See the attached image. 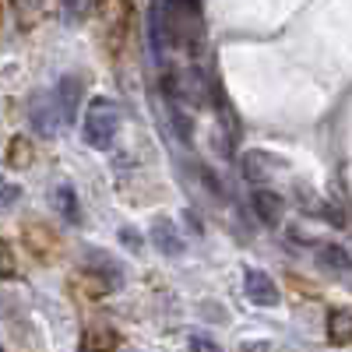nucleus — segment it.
<instances>
[{"instance_id": "f257e3e1", "label": "nucleus", "mask_w": 352, "mask_h": 352, "mask_svg": "<svg viewBox=\"0 0 352 352\" xmlns=\"http://www.w3.org/2000/svg\"><path fill=\"white\" fill-rule=\"evenodd\" d=\"M116 131H120V106L109 102V99H92L88 102V113H85V124H81V138L88 148H99L106 152Z\"/></svg>"}, {"instance_id": "f03ea898", "label": "nucleus", "mask_w": 352, "mask_h": 352, "mask_svg": "<svg viewBox=\"0 0 352 352\" xmlns=\"http://www.w3.org/2000/svg\"><path fill=\"white\" fill-rule=\"evenodd\" d=\"M28 120H32V127H36L43 138H50V134L60 131L64 116H60V106H56V96H53V92H36L32 99H28Z\"/></svg>"}, {"instance_id": "7ed1b4c3", "label": "nucleus", "mask_w": 352, "mask_h": 352, "mask_svg": "<svg viewBox=\"0 0 352 352\" xmlns=\"http://www.w3.org/2000/svg\"><path fill=\"white\" fill-rule=\"evenodd\" d=\"M243 292H247V300L257 303V307H275V303H278V289H275L272 275H264V272H257V268L247 272Z\"/></svg>"}, {"instance_id": "20e7f679", "label": "nucleus", "mask_w": 352, "mask_h": 352, "mask_svg": "<svg viewBox=\"0 0 352 352\" xmlns=\"http://www.w3.org/2000/svg\"><path fill=\"white\" fill-rule=\"evenodd\" d=\"M53 96H56V106H60L64 124H74V116H78V96H81V81H78L74 74H64Z\"/></svg>"}, {"instance_id": "39448f33", "label": "nucleus", "mask_w": 352, "mask_h": 352, "mask_svg": "<svg viewBox=\"0 0 352 352\" xmlns=\"http://www.w3.org/2000/svg\"><path fill=\"white\" fill-rule=\"evenodd\" d=\"M272 169H278V159L268 155V152L250 148V152L243 155V173H247V180H268Z\"/></svg>"}, {"instance_id": "423d86ee", "label": "nucleus", "mask_w": 352, "mask_h": 352, "mask_svg": "<svg viewBox=\"0 0 352 352\" xmlns=\"http://www.w3.org/2000/svg\"><path fill=\"white\" fill-rule=\"evenodd\" d=\"M152 240H155V247H159L162 254H169V257H180V254H184V240L176 236V226H173V222H155Z\"/></svg>"}, {"instance_id": "0eeeda50", "label": "nucleus", "mask_w": 352, "mask_h": 352, "mask_svg": "<svg viewBox=\"0 0 352 352\" xmlns=\"http://www.w3.org/2000/svg\"><path fill=\"white\" fill-rule=\"evenodd\" d=\"M254 212L268 226H278V219H282V197L272 194V190H257L254 194Z\"/></svg>"}, {"instance_id": "6e6552de", "label": "nucleus", "mask_w": 352, "mask_h": 352, "mask_svg": "<svg viewBox=\"0 0 352 352\" xmlns=\"http://www.w3.org/2000/svg\"><path fill=\"white\" fill-rule=\"evenodd\" d=\"M320 261H324L328 268H335V272H352V254L345 247H335V243L320 247Z\"/></svg>"}, {"instance_id": "1a4fd4ad", "label": "nucleus", "mask_w": 352, "mask_h": 352, "mask_svg": "<svg viewBox=\"0 0 352 352\" xmlns=\"http://www.w3.org/2000/svg\"><path fill=\"white\" fill-rule=\"evenodd\" d=\"M197 4H201V0H166V14H169L173 25L180 21V18L194 21L197 18Z\"/></svg>"}, {"instance_id": "9d476101", "label": "nucleus", "mask_w": 352, "mask_h": 352, "mask_svg": "<svg viewBox=\"0 0 352 352\" xmlns=\"http://www.w3.org/2000/svg\"><path fill=\"white\" fill-rule=\"evenodd\" d=\"M328 335H331V342H349L352 338V314H331Z\"/></svg>"}, {"instance_id": "9b49d317", "label": "nucleus", "mask_w": 352, "mask_h": 352, "mask_svg": "<svg viewBox=\"0 0 352 352\" xmlns=\"http://www.w3.org/2000/svg\"><path fill=\"white\" fill-rule=\"evenodd\" d=\"M56 208L67 222H78V201H74V190L71 187H56Z\"/></svg>"}, {"instance_id": "f8f14e48", "label": "nucleus", "mask_w": 352, "mask_h": 352, "mask_svg": "<svg viewBox=\"0 0 352 352\" xmlns=\"http://www.w3.org/2000/svg\"><path fill=\"white\" fill-rule=\"evenodd\" d=\"M11 4H14V11H18V14H32V11L43 4V0H11Z\"/></svg>"}, {"instance_id": "ddd939ff", "label": "nucleus", "mask_w": 352, "mask_h": 352, "mask_svg": "<svg viewBox=\"0 0 352 352\" xmlns=\"http://www.w3.org/2000/svg\"><path fill=\"white\" fill-rule=\"evenodd\" d=\"M190 352H215V345L208 338H190Z\"/></svg>"}, {"instance_id": "4468645a", "label": "nucleus", "mask_w": 352, "mask_h": 352, "mask_svg": "<svg viewBox=\"0 0 352 352\" xmlns=\"http://www.w3.org/2000/svg\"><path fill=\"white\" fill-rule=\"evenodd\" d=\"M120 236H124V243H127L131 250H138V247H141V236H134V229H120Z\"/></svg>"}, {"instance_id": "2eb2a0df", "label": "nucleus", "mask_w": 352, "mask_h": 352, "mask_svg": "<svg viewBox=\"0 0 352 352\" xmlns=\"http://www.w3.org/2000/svg\"><path fill=\"white\" fill-rule=\"evenodd\" d=\"M78 11H85V0H67V21H74Z\"/></svg>"}]
</instances>
